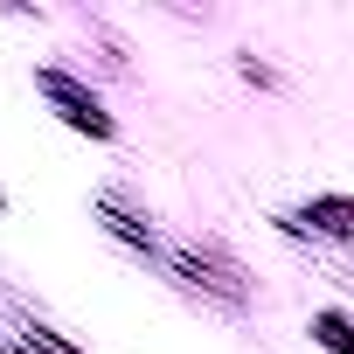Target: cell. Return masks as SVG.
<instances>
[{"label": "cell", "mask_w": 354, "mask_h": 354, "mask_svg": "<svg viewBox=\"0 0 354 354\" xmlns=\"http://www.w3.org/2000/svg\"><path fill=\"white\" fill-rule=\"evenodd\" d=\"M313 216H319V230H340V236H354V202H319Z\"/></svg>", "instance_id": "6da1fadb"}]
</instances>
